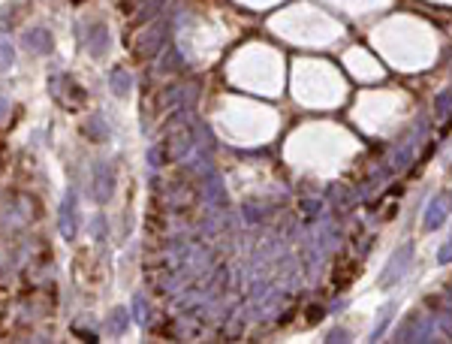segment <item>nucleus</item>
<instances>
[{"label":"nucleus","mask_w":452,"mask_h":344,"mask_svg":"<svg viewBox=\"0 0 452 344\" xmlns=\"http://www.w3.org/2000/svg\"><path fill=\"white\" fill-rule=\"evenodd\" d=\"M78 33H82V46H88L90 58H103V54L109 52V46H112L106 21H88V25L78 28Z\"/></svg>","instance_id":"obj_4"},{"label":"nucleus","mask_w":452,"mask_h":344,"mask_svg":"<svg viewBox=\"0 0 452 344\" xmlns=\"http://www.w3.org/2000/svg\"><path fill=\"white\" fill-rule=\"evenodd\" d=\"M166 37H169V21L166 18H151L148 25L142 28V33L136 37V54L139 58H157L163 49H166Z\"/></svg>","instance_id":"obj_2"},{"label":"nucleus","mask_w":452,"mask_h":344,"mask_svg":"<svg viewBox=\"0 0 452 344\" xmlns=\"http://www.w3.org/2000/svg\"><path fill=\"white\" fill-rule=\"evenodd\" d=\"M9 109H13V106H9V100H6L4 94H0V121H4V118L9 115Z\"/></svg>","instance_id":"obj_20"},{"label":"nucleus","mask_w":452,"mask_h":344,"mask_svg":"<svg viewBox=\"0 0 452 344\" xmlns=\"http://www.w3.org/2000/svg\"><path fill=\"white\" fill-rule=\"evenodd\" d=\"M13 61H16L13 46H9L6 40H0V70H9V66H13Z\"/></svg>","instance_id":"obj_16"},{"label":"nucleus","mask_w":452,"mask_h":344,"mask_svg":"<svg viewBox=\"0 0 452 344\" xmlns=\"http://www.w3.org/2000/svg\"><path fill=\"white\" fill-rule=\"evenodd\" d=\"M49 91L54 97V103H58L61 109H66V112H76V109H82L85 106V88L78 85L70 73H54L52 79H49Z\"/></svg>","instance_id":"obj_1"},{"label":"nucleus","mask_w":452,"mask_h":344,"mask_svg":"<svg viewBox=\"0 0 452 344\" xmlns=\"http://www.w3.org/2000/svg\"><path fill=\"white\" fill-rule=\"evenodd\" d=\"M196 103V85L194 82H181V85H172L163 97V106L169 112H190Z\"/></svg>","instance_id":"obj_5"},{"label":"nucleus","mask_w":452,"mask_h":344,"mask_svg":"<svg viewBox=\"0 0 452 344\" xmlns=\"http://www.w3.org/2000/svg\"><path fill=\"white\" fill-rule=\"evenodd\" d=\"M90 194H94L97 203H109L112 194H115V170L109 163H97L94 175H90Z\"/></svg>","instance_id":"obj_7"},{"label":"nucleus","mask_w":452,"mask_h":344,"mask_svg":"<svg viewBox=\"0 0 452 344\" xmlns=\"http://www.w3.org/2000/svg\"><path fill=\"white\" fill-rule=\"evenodd\" d=\"M410 260H413V245H401V248L389 257L386 269H383V275H380V284H383V287H392L395 281H401V275L410 269Z\"/></svg>","instance_id":"obj_6"},{"label":"nucleus","mask_w":452,"mask_h":344,"mask_svg":"<svg viewBox=\"0 0 452 344\" xmlns=\"http://www.w3.org/2000/svg\"><path fill=\"white\" fill-rule=\"evenodd\" d=\"M449 208H452V194H437V196H432V203L425 206L422 227H425L428 232L440 230V227H444V220H446V215H449Z\"/></svg>","instance_id":"obj_8"},{"label":"nucleus","mask_w":452,"mask_h":344,"mask_svg":"<svg viewBox=\"0 0 452 344\" xmlns=\"http://www.w3.org/2000/svg\"><path fill=\"white\" fill-rule=\"evenodd\" d=\"M109 88L115 97H127L133 91V76L130 70H121V66H115V70L109 73Z\"/></svg>","instance_id":"obj_11"},{"label":"nucleus","mask_w":452,"mask_h":344,"mask_svg":"<svg viewBox=\"0 0 452 344\" xmlns=\"http://www.w3.org/2000/svg\"><path fill=\"white\" fill-rule=\"evenodd\" d=\"M85 130H88V136H94V139H106V136H109V127H106V121L100 118V115L90 118Z\"/></svg>","instance_id":"obj_13"},{"label":"nucleus","mask_w":452,"mask_h":344,"mask_svg":"<svg viewBox=\"0 0 452 344\" xmlns=\"http://www.w3.org/2000/svg\"><path fill=\"white\" fill-rule=\"evenodd\" d=\"M136 320H139V324H145V320H148V305H145L142 296H136Z\"/></svg>","instance_id":"obj_18"},{"label":"nucleus","mask_w":452,"mask_h":344,"mask_svg":"<svg viewBox=\"0 0 452 344\" xmlns=\"http://www.w3.org/2000/svg\"><path fill=\"white\" fill-rule=\"evenodd\" d=\"M190 148H194V127H190L187 121H181V112H175V121L169 124V133H166L160 151L166 154V160L169 158L178 160V158H184Z\"/></svg>","instance_id":"obj_3"},{"label":"nucleus","mask_w":452,"mask_h":344,"mask_svg":"<svg viewBox=\"0 0 452 344\" xmlns=\"http://www.w3.org/2000/svg\"><path fill=\"white\" fill-rule=\"evenodd\" d=\"M25 46L33 54H49L54 49V40H52V33L45 28H28L25 30Z\"/></svg>","instance_id":"obj_10"},{"label":"nucleus","mask_w":452,"mask_h":344,"mask_svg":"<svg viewBox=\"0 0 452 344\" xmlns=\"http://www.w3.org/2000/svg\"><path fill=\"white\" fill-rule=\"evenodd\" d=\"M413 160V146L410 142H404V146L398 148V154H395V170H407V163Z\"/></svg>","instance_id":"obj_15"},{"label":"nucleus","mask_w":452,"mask_h":344,"mask_svg":"<svg viewBox=\"0 0 452 344\" xmlns=\"http://www.w3.org/2000/svg\"><path fill=\"white\" fill-rule=\"evenodd\" d=\"M58 230L64 239H76L78 232V203H76V194L66 191V196L61 199V215H58Z\"/></svg>","instance_id":"obj_9"},{"label":"nucleus","mask_w":452,"mask_h":344,"mask_svg":"<svg viewBox=\"0 0 452 344\" xmlns=\"http://www.w3.org/2000/svg\"><path fill=\"white\" fill-rule=\"evenodd\" d=\"M329 341H347V332L344 329H335L332 336H329Z\"/></svg>","instance_id":"obj_21"},{"label":"nucleus","mask_w":452,"mask_h":344,"mask_svg":"<svg viewBox=\"0 0 452 344\" xmlns=\"http://www.w3.org/2000/svg\"><path fill=\"white\" fill-rule=\"evenodd\" d=\"M437 260L440 263H449L452 260V232H449V239H446V245L440 248V254H437Z\"/></svg>","instance_id":"obj_19"},{"label":"nucleus","mask_w":452,"mask_h":344,"mask_svg":"<svg viewBox=\"0 0 452 344\" xmlns=\"http://www.w3.org/2000/svg\"><path fill=\"white\" fill-rule=\"evenodd\" d=\"M178 64H181L178 49H175V46H169V52L163 54V61H160V70H163V73H169V66H178Z\"/></svg>","instance_id":"obj_17"},{"label":"nucleus","mask_w":452,"mask_h":344,"mask_svg":"<svg viewBox=\"0 0 452 344\" xmlns=\"http://www.w3.org/2000/svg\"><path fill=\"white\" fill-rule=\"evenodd\" d=\"M127 326H130L127 308H115V312L109 314V320H106V336L118 338V336H124V332H127Z\"/></svg>","instance_id":"obj_12"},{"label":"nucleus","mask_w":452,"mask_h":344,"mask_svg":"<svg viewBox=\"0 0 452 344\" xmlns=\"http://www.w3.org/2000/svg\"><path fill=\"white\" fill-rule=\"evenodd\" d=\"M449 112H452V91H444L437 97V103H434V115L437 118H449Z\"/></svg>","instance_id":"obj_14"}]
</instances>
